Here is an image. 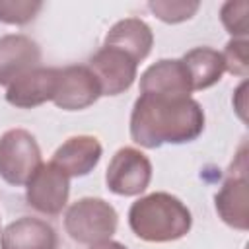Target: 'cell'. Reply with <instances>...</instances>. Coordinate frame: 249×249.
Instances as JSON below:
<instances>
[{
  "instance_id": "cell-19",
  "label": "cell",
  "mask_w": 249,
  "mask_h": 249,
  "mask_svg": "<svg viewBox=\"0 0 249 249\" xmlns=\"http://www.w3.org/2000/svg\"><path fill=\"white\" fill-rule=\"evenodd\" d=\"M247 12H249V2L245 0H230L222 6L220 10V19L226 27V31L233 37V39H245L249 33L247 27Z\"/></svg>"
},
{
  "instance_id": "cell-5",
  "label": "cell",
  "mask_w": 249,
  "mask_h": 249,
  "mask_svg": "<svg viewBox=\"0 0 249 249\" xmlns=\"http://www.w3.org/2000/svg\"><path fill=\"white\" fill-rule=\"evenodd\" d=\"M214 204L224 224H228L233 230L247 231L249 214H247V150H245V144L241 146L235 160L231 161L228 169V177L214 196Z\"/></svg>"
},
{
  "instance_id": "cell-10",
  "label": "cell",
  "mask_w": 249,
  "mask_h": 249,
  "mask_svg": "<svg viewBox=\"0 0 249 249\" xmlns=\"http://www.w3.org/2000/svg\"><path fill=\"white\" fill-rule=\"evenodd\" d=\"M58 84V68L37 66L6 88V101L18 109H33L53 101Z\"/></svg>"
},
{
  "instance_id": "cell-12",
  "label": "cell",
  "mask_w": 249,
  "mask_h": 249,
  "mask_svg": "<svg viewBox=\"0 0 249 249\" xmlns=\"http://www.w3.org/2000/svg\"><path fill=\"white\" fill-rule=\"evenodd\" d=\"M103 148L95 136L78 134L64 140L53 154L51 163L58 167L68 179L86 177L99 163Z\"/></svg>"
},
{
  "instance_id": "cell-7",
  "label": "cell",
  "mask_w": 249,
  "mask_h": 249,
  "mask_svg": "<svg viewBox=\"0 0 249 249\" xmlns=\"http://www.w3.org/2000/svg\"><path fill=\"white\" fill-rule=\"evenodd\" d=\"M68 196L70 179L51 161L41 163L39 169L25 183L27 204L45 216H58L66 206Z\"/></svg>"
},
{
  "instance_id": "cell-15",
  "label": "cell",
  "mask_w": 249,
  "mask_h": 249,
  "mask_svg": "<svg viewBox=\"0 0 249 249\" xmlns=\"http://www.w3.org/2000/svg\"><path fill=\"white\" fill-rule=\"evenodd\" d=\"M105 47H115L130 54L136 62L144 60L154 45V33L150 25L140 18L119 19L105 35Z\"/></svg>"
},
{
  "instance_id": "cell-2",
  "label": "cell",
  "mask_w": 249,
  "mask_h": 249,
  "mask_svg": "<svg viewBox=\"0 0 249 249\" xmlns=\"http://www.w3.org/2000/svg\"><path fill=\"white\" fill-rule=\"evenodd\" d=\"M128 226L142 241L169 243L191 231L193 216L181 198L160 191L132 202L128 210Z\"/></svg>"
},
{
  "instance_id": "cell-16",
  "label": "cell",
  "mask_w": 249,
  "mask_h": 249,
  "mask_svg": "<svg viewBox=\"0 0 249 249\" xmlns=\"http://www.w3.org/2000/svg\"><path fill=\"white\" fill-rule=\"evenodd\" d=\"M181 62L187 68L193 91L212 88L214 84H218L222 80V74L226 72L222 53H218L216 49H210V47H195V49L187 51L183 54Z\"/></svg>"
},
{
  "instance_id": "cell-20",
  "label": "cell",
  "mask_w": 249,
  "mask_h": 249,
  "mask_svg": "<svg viewBox=\"0 0 249 249\" xmlns=\"http://www.w3.org/2000/svg\"><path fill=\"white\" fill-rule=\"evenodd\" d=\"M226 72L247 78L249 74V41L247 39H230L222 53Z\"/></svg>"
},
{
  "instance_id": "cell-4",
  "label": "cell",
  "mask_w": 249,
  "mask_h": 249,
  "mask_svg": "<svg viewBox=\"0 0 249 249\" xmlns=\"http://www.w3.org/2000/svg\"><path fill=\"white\" fill-rule=\"evenodd\" d=\"M41 163V148L29 130L10 128L0 136V177L8 185H25Z\"/></svg>"
},
{
  "instance_id": "cell-17",
  "label": "cell",
  "mask_w": 249,
  "mask_h": 249,
  "mask_svg": "<svg viewBox=\"0 0 249 249\" xmlns=\"http://www.w3.org/2000/svg\"><path fill=\"white\" fill-rule=\"evenodd\" d=\"M148 8L152 10V14L158 19H161L165 23H181V21L191 19L198 12L200 2H195V0H150Z\"/></svg>"
},
{
  "instance_id": "cell-8",
  "label": "cell",
  "mask_w": 249,
  "mask_h": 249,
  "mask_svg": "<svg viewBox=\"0 0 249 249\" xmlns=\"http://www.w3.org/2000/svg\"><path fill=\"white\" fill-rule=\"evenodd\" d=\"M88 68L97 78L101 95H119L134 84L138 62L124 51L103 45L89 58Z\"/></svg>"
},
{
  "instance_id": "cell-1",
  "label": "cell",
  "mask_w": 249,
  "mask_h": 249,
  "mask_svg": "<svg viewBox=\"0 0 249 249\" xmlns=\"http://www.w3.org/2000/svg\"><path fill=\"white\" fill-rule=\"evenodd\" d=\"M202 130L204 111L193 97L140 93L132 105L130 138L142 148L193 142Z\"/></svg>"
},
{
  "instance_id": "cell-18",
  "label": "cell",
  "mask_w": 249,
  "mask_h": 249,
  "mask_svg": "<svg viewBox=\"0 0 249 249\" xmlns=\"http://www.w3.org/2000/svg\"><path fill=\"white\" fill-rule=\"evenodd\" d=\"M43 2L31 0H0V21L10 25H25L37 18Z\"/></svg>"
},
{
  "instance_id": "cell-21",
  "label": "cell",
  "mask_w": 249,
  "mask_h": 249,
  "mask_svg": "<svg viewBox=\"0 0 249 249\" xmlns=\"http://www.w3.org/2000/svg\"><path fill=\"white\" fill-rule=\"evenodd\" d=\"M245 89H247V82H243V84L235 89V93H233V107H235V111L239 113L241 121H245Z\"/></svg>"
},
{
  "instance_id": "cell-13",
  "label": "cell",
  "mask_w": 249,
  "mask_h": 249,
  "mask_svg": "<svg viewBox=\"0 0 249 249\" xmlns=\"http://www.w3.org/2000/svg\"><path fill=\"white\" fill-rule=\"evenodd\" d=\"M0 249H58V235L49 222L21 216L2 230Z\"/></svg>"
},
{
  "instance_id": "cell-3",
  "label": "cell",
  "mask_w": 249,
  "mask_h": 249,
  "mask_svg": "<svg viewBox=\"0 0 249 249\" xmlns=\"http://www.w3.org/2000/svg\"><path fill=\"white\" fill-rule=\"evenodd\" d=\"M119 226V214L99 196H84L72 202L64 214V230L76 243L93 245L113 237Z\"/></svg>"
},
{
  "instance_id": "cell-14",
  "label": "cell",
  "mask_w": 249,
  "mask_h": 249,
  "mask_svg": "<svg viewBox=\"0 0 249 249\" xmlns=\"http://www.w3.org/2000/svg\"><path fill=\"white\" fill-rule=\"evenodd\" d=\"M140 93H161L191 97L193 88L181 58H161L140 76Z\"/></svg>"
},
{
  "instance_id": "cell-6",
  "label": "cell",
  "mask_w": 249,
  "mask_h": 249,
  "mask_svg": "<svg viewBox=\"0 0 249 249\" xmlns=\"http://www.w3.org/2000/svg\"><path fill=\"white\" fill-rule=\"evenodd\" d=\"M150 181H152V161L148 160L146 154L130 146L117 150L105 171L107 189L119 196L142 195L148 189Z\"/></svg>"
},
{
  "instance_id": "cell-11",
  "label": "cell",
  "mask_w": 249,
  "mask_h": 249,
  "mask_svg": "<svg viewBox=\"0 0 249 249\" xmlns=\"http://www.w3.org/2000/svg\"><path fill=\"white\" fill-rule=\"evenodd\" d=\"M37 66H41V49L31 37L21 33L0 37V86L8 88Z\"/></svg>"
},
{
  "instance_id": "cell-9",
  "label": "cell",
  "mask_w": 249,
  "mask_h": 249,
  "mask_svg": "<svg viewBox=\"0 0 249 249\" xmlns=\"http://www.w3.org/2000/svg\"><path fill=\"white\" fill-rule=\"evenodd\" d=\"M101 97V88L88 64L58 68V84L53 103L64 111H82Z\"/></svg>"
},
{
  "instance_id": "cell-22",
  "label": "cell",
  "mask_w": 249,
  "mask_h": 249,
  "mask_svg": "<svg viewBox=\"0 0 249 249\" xmlns=\"http://www.w3.org/2000/svg\"><path fill=\"white\" fill-rule=\"evenodd\" d=\"M89 249H126V247H124L123 243H119V241L107 239V241H99V243L89 245Z\"/></svg>"
}]
</instances>
